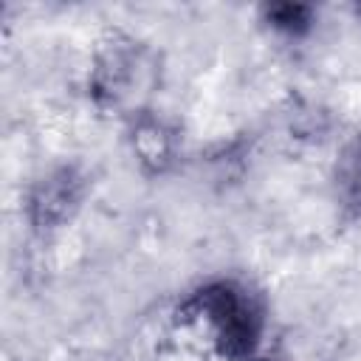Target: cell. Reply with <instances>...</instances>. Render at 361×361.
Instances as JSON below:
<instances>
[{
	"label": "cell",
	"mask_w": 361,
	"mask_h": 361,
	"mask_svg": "<svg viewBox=\"0 0 361 361\" xmlns=\"http://www.w3.org/2000/svg\"><path fill=\"white\" fill-rule=\"evenodd\" d=\"M336 192L338 203L361 217V133L344 147L336 164Z\"/></svg>",
	"instance_id": "5b68a950"
},
{
	"label": "cell",
	"mask_w": 361,
	"mask_h": 361,
	"mask_svg": "<svg viewBox=\"0 0 361 361\" xmlns=\"http://www.w3.org/2000/svg\"><path fill=\"white\" fill-rule=\"evenodd\" d=\"M85 189H87V180L76 166L62 164V166L48 169L25 192L23 206H25L28 226L45 237L68 228L76 212L82 209Z\"/></svg>",
	"instance_id": "3957f363"
},
{
	"label": "cell",
	"mask_w": 361,
	"mask_h": 361,
	"mask_svg": "<svg viewBox=\"0 0 361 361\" xmlns=\"http://www.w3.org/2000/svg\"><path fill=\"white\" fill-rule=\"evenodd\" d=\"M262 305L234 279H209L192 288L172 310V341L200 358H240L259 347Z\"/></svg>",
	"instance_id": "6da1fadb"
},
{
	"label": "cell",
	"mask_w": 361,
	"mask_h": 361,
	"mask_svg": "<svg viewBox=\"0 0 361 361\" xmlns=\"http://www.w3.org/2000/svg\"><path fill=\"white\" fill-rule=\"evenodd\" d=\"M127 147L138 169L149 178L166 175L178 161V133L152 110L138 113L127 121Z\"/></svg>",
	"instance_id": "277c9868"
},
{
	"label": "cell",
	"mask_w": 361,
	"mask_h": 361,
	"mask_svg": "<svg viewBox=\"0 0 361 361\" xmlns=\"http://www.w3.org/2000/svg\"><path fill=\"white\" fill-rule=\"evenodd\" d=\"M353 14H355V17L361 20V3H358V6H353Z\"/></svg>",
	"instance_id": "ba28073f"
},
{
	"label": "cell",
	"mask_w": 361,
	"mask_h": 361,
	"mask_svg": "<svg viewBox=\"0 0 361 361\" xmlns=\"http://www.w3.org/2000/svg\"><path fill=\"white\" fill-rule=\"evenodd\" d=\"M158 82V62L152 51L130 31L110 25L90 48L87 93L96 110L130 121L147 113L149 93Z\"/></svg>",
	"instance_id": "7a4b0ae2"
},
{
	"label": "cell",
	"mask_w": 361,
	"mask_h": 361,
	"mask_svg": "<svg viewBox=\"0 0 361 361\" xmlns=\"http://www.w3.org/2000/svg\"><path fill=\"white\" fill-rule=\"evenodd\" d=\"M209 361H274V358L259 355V353H251V355H240V358H209Z\"/></svg>",
	"instance_id": "52a82bcc"
},
{
	"label": "cell",
	"mask_w": 361,
	"mask_h": 361,
	"mask_svg": "<svg viewBox=\"0 0 361 361\" xmlns=\"http://www.w3.org/2000/svg\"><path fill=\"white\" fill-rule=\"evenodd\" d=\"M262 23L282 37H305L316 23V8L307 3H265L259 8Z\"/></svg>",
	"instance_id": "8992f818"
}]
</instances>
